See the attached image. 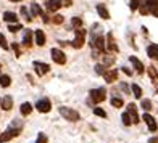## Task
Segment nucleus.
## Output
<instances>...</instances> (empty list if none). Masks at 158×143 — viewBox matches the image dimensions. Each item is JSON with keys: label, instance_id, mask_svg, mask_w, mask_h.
Instances as JSON below:
<instances>
[{"label": "nucleus", "instance_id": "1", "mask_svg": "<svg viewBox=\"0 0 158 143\" xmlns=\"http://www.w3.org/2000/svg\"><path fill=\"white\" fill-rule=\"evenodd\" d=\"M58 113L61 114V116L66 119V121H71V122H76V121H79V113L73 108H66V106H61V108H58Z\"/></svg>", "mask_w": 158, "mask_h": 143}, {"label": "nucleus", "instance_id": "2", "mask_svg": "<svg viewBox=\"0 0 158 143\" xmlns=\"http://www.w3.org/2000/svg\"><path fill=\"white\" fill-rule=\"evenodd\" d=\"M89 97H90V100H92L94 103H102V101H105V98H106V90H105L103 87L92 89V90L89 92Z\"/></svg>", "mask_w": 158, "mask_h": 143}, {"label": "nucleus", "instance_id": "3", "mask_svg": "<svg viewBox=\"0 0 158 143\" xmlns=\"http://www.w3.org/2000/svg\"><path fill=\"white\" fill-rule=\"evenodd\" d=\"M19 132H21V129H16V127H8V129H6V130H5L2 135H0V143H5V141H8V140H11V138L18 137Z\"/></svg>", "mask_w": 158, "mask_h": 143}, {"label": "nucleus", "instance_id": "4", "mask_svg": "<svg viewBox=\"0 0 158 143\" xmlns=\"http://www.w3.org/2000/svg\"><path fill=\"white\" fill-rule=\"evenodd\" d=\"M50 55H52V60L56 64H64L66 63V55H64L60 48H52L50 50Z\"/></svg>", "mask_w": 158, "mask_h": 143}, {"label": "nucleus", "instance_id": "5", "mask_svg": "<svg viewBox=\"0 0 158 143\" xmlns=\"http://www.w3.org/2000/svg\"><path fill=\"white\" fill-rule=\"evenodd\" d=\"M84 37H85V31L76 29V37H74L73 42H71V45H73L74 48H81L84 45Z\"/></svg>", "mask_w": 158, "mask_h": 143}, {"label": "nucleus", "instance_id": "6", "mask_svg": "<svg viewBox=\"0 0 158 143\" xmlns=\"http://www.w3.org/2000/svg\"><path fill=\"white\" fill-rule=\"evenodd\" d=\"M35 108H37V111H39V113H48L50 109H52L50 100H47V98H42V100H39V101L35 103Z\"/></svg>", "mask_w": 158, "mask_h": 143}, {"label": "nucleus", "instance_id": "7", "mask_svg": "<svg viewBox=\"0 0 158 143\" xmlns=\"http://www.w3.org/2000/svg\"><path fill=\"white\" fill-rule=\"evenodd\" d=\"M90 47L94 48V50H98V52H105V48H106V45H105V37H103V35H98V37H95V40L90 44Z\"/></svg>", "mask_w": 158, "mask_h": 143}, {"label": "nucleus", "instance_id": "8", "mask_svg": "<svg viewBox=\"0 0 158 143\" xmlns=\"http://www.w3.org/2000/svg\"><path fill=\"white\" fill-rule=\"evenodd\" d=\"M34 68H35V73L39 76H44L50 71V66L47 63H40V61H34Z\"/></svg>", "mask_w": 158, "mask_h": 143}, {"label": "nucleus", "instance_id": "9", "mask_svg": "<svg viewBox=\"0 0 158 143\" xmlns=\"http://www.w3.org/2000/svg\"><path fill=\"white\" fill-rule=\"evenodd\" d=\"M127 113H129V116H131L132 122L137 124V122H139V114H137V108H135L134 103H129V105H127Z\"/></svg>", "mask_w": 158, "mask_h": 143}, {"label": "nucleus", "instance_id": "10", "mask_svg": "<svg viewBox=\"0 0 158 143\" xmlns=\"http://www.w3.org/2000/svg\"><path fill=\"white\" fill-rule=\"evenodd\" d=\"M143 121L147 122V125H148V130H150V132H156L158 125H156L155 119H153L152 116H150V114H143Z\"/></svg>", "mask_w": 158, "mask_h": 143}, {"label": "nucleus", "instance_id": "11", "mask_svg": "<svg viewBox=\"0 0 158 143\" xmlns=\"http://www.w3.org/2000/svg\"><path fill=\"white\" fill-rule=\"evenodd\" d=\"M63 6V0H47V8L50 11H56Z\"/></svg>", "mask_w": 158, "mask_h": 143}, {"label": "nucleus", "instance_id": "12", "mask_svg": "<svg viewBox=\"0 0 158 143\" xmlns=\"http://www.w3.org/2000/svg\"><path fill=\"white\" fill-rule=\"evenodd\" d=\"M34 37H35V44H37L39 47L45 45V34H44V31H40V29L34 31Z\"/></svg>", "mask_w": 158, "mask_h": 143}, {"label": "nucleus", "instance_id": "13", "mask_svg": "<svg viewBox=\"0 0 158 143\" xmlns=\"http://www.w3.org/2000/svg\"><path fill=\"white\" fill-rule=\"evenodd\" d=\"M2 109H5V111H10L11 108H13V98H11V95H5L3 98H2Z\"/></svg>", "mask_w": 158, "mask_h": 143}, {"label": "nucleus", "instance_id": "14", "mask_svg": "<svg viewBox=\"0 0 158 143\" xmlns=\"http://www.w3.org/2000/svg\"><path fill=\"white\" fill-rule=\"evenodd\" d=\"M3 21H6V23H10V24H18V15L16 13H13V11H5L3 13Z\"/></svg>", "mask_w": 158, "mask_h": 143}, {"label": "nucleus", "instance_id": "15", "mask_svg": "<svg viewBox=\"0 0 158 143\" xmlns=\"http://www.w3.org/2000/svg\"><path fill=\"white\" fill-rule=\"evenodd\" d=\"M103 79H105V82H114V81L118 79V71H116V69L106 71L105 76H103Z\"/></svg>", "mask_w": 158, "mask_h": 143}, {"label": "nucleus", "instance_id": "16", "mask_svg": "<svg viewBox=\"0 0 158 143\" xmlns=\"http://www.w3.org/2000/svg\"><path fill=\"white\" fill-rule=\"evenodd\" d=\"M32 35H34V32L31 29H26L24 37H23V45L24 47H31L32 45Z\"/></svg>", "mask_w": 158, "mask_h": 143}, {"label": "nucleus", "instance_id": "17", "mask_svg": "<svg viewBox=\"0 0 158 143\" xmlns=\"http://www.w3.org/2000/svg\"><path fill=\"white\" fill-rule=\"evenodd\" d=\"M129 60H131L132 66H134L135 69H137V73H139V74H142L143 71H145V68H143V64H142V63H140L137 58H135V56H129Z\"/></svg>", "mask_w": 158, "mask_h": 143}, {"label": "nucleus", "instance_id": "18", "mask_svg": "<svg viewBox=\"0 0 158 143\" xmlns=\"http://www.w3.org/2000/svg\"><path fill=\"white\" fill-rule=\"evenodd\" d=\"M97 11H98L100 18H103V19H110V13H108V10H106L103 5H97Z\"/></svg>", "mask_w": 158, "mask_h": 143}, {"label": "nucleus", "instance_id": "19", "mask_svg": "<svg viewBox=\"0 0 158 143\" xmlns=\"http://www.w3.org/2000/svg\"><path fill=\"white\" fill-rule=\"evenodd\" d=\"M11 84V77L6 74H0V87H10Z\"/></svg>", "mask_w": 158, "mask_h": 143}, {"label": "nucleus", "instance_id": "20", "mask_svg": "<svg viewBox=\"0 0 158 143\" xmlns=\"http://www.w3.org/2000/svg\"><path fill=\"white\" fill-rule=\"evenodd\" d=\"M106 39H108V44H106V48L111 50V52H118V47L114 45V42H113V35H111V34H108V35H106Z\"/></svg>", "mask_w": 158, "mask_h": 143}, {"label": "nucleus", "instance_id": "21", "mask_svg": "<svg viewBox=\"0 0 158 143\" xmlns=\"http://www.w3.org/2000/svg\"><path fill=\"white\" fill-rule=\"evenodd\" d=\"M31 111H32L31 103H23V105H21V114H23V116H27V114H31Z\"/></svg>", "mask_w": 158, "mask_h": 143}, {"label": "nucleus", "instance_id": "22", "mask_svg": "<svg viewBox=\"0 0 158 143\" xmlns=\"http://www.w3.org/2000/svg\"><path fill=\"white\" fill-rule=\"evenodd\" d=\"M131 89H132V93H134L135 98H140V97H142V89L139 87L137 84H132V85H131Z\"/></svg>", "mask_w": 158, "mask_h": 143}, {"label": "nucleus", "instance_id": "23", "mask_svg": "<svg viewBox=\"0 0 158 143\" xmlns=\"http://www.w3.org/2000/svg\"><path fill=\"white\" fill-rule=\"evenodd\" d=\"M147 53H148L150 58H156V56H158V50H156L155 44H153V45H150V47L147 48Z\"/></svg>", "mask_w": 158, "mask_h": 143}, {"label": "nucleus", "instance_id": "24", "mask_svg": "<svg viewBox=\"0 0 158 143\" xmlns=\"http://www.w3.org/2000/svg\"><path fill=\"white\" fill-rule=\"evenodd\" d=\"M31 13L34 16H39V15H42V10H40V6L37 5V3H32L31 5Z\"/></svg>", "mask_w": 158, "mask_h": 143}, {"label": "nucleus", "instance_id": "25", "mask_svg": "<svg viewBox=\"0 0 158 143\" xmlns=\"http://www.w3.org/2000/svg\"><path fill=\"white\" fill-rule=\"evenodd\" d=\"M71 26H73L74 29H81L82 19H81V18H73V19H71Z\"/></svg>", "mask_w": 158, "mask_h": 143}, {"label": "nucleus", "instance_id": "26", "mask_svg": "<svg viewBox=\"0 0 158 143\" xmlns=\"http://www.w3.org/2000/svg\"><path fill=\"white\" fill-rule=\"evenodd\" d=\"M121 119H123V124H124V125H131V122H132V119H131V116H129V113H127V111L123 113Z\"/></svg>", "mask_w": 158, "mask_h": 143}, {"label": "nucleus", "instance_id": "27", "mask_svg": "<svg viewBox=\"0 0 158 143\" xmlns=\"http://www.w3.org/2000/svg\"><path fill=\"white\" fill-rule=\"evenodd\" d=\"M140 106H142V108L143 109H145V111H148V109H152V101H150V100H142V103H140Z\"/></svg>", "mask_w": 158, "mask_h": 143}, {"label": "nucleus", "instance_id": "28", "mask_svg": "<svg viewBox=\"0 0 158 143\" xmlns=\"http://www.w3.org/2000/svg\"><path fill=\"white\" fill-rule=\"evenodd\" d=\"M111 105L114 106V108H121V106L124 105V101L121 98H111Z\"/></svg>", "mask_w": 158, "mask_h": 143}, {"label": "nucleus", "instance_id": "29", "mask_svg": "<svg viewBox=\"0 0 158 143\" xmlns=\"http://www.w3.org/2000/svg\"><path fill=\"white\" fill-rule=\"evenodd\" d=\"M21 15L24 16V19L27 21V23H29V21L32 19V18H31V15L27 13V8H26V6H21Z\"/></svg>", "mask_w": 158, "mask_h": 143}, {"label": "nucleus", "instance_id": "30", "mask_svg": "<svg viewBox=\"0 0 158 143\" xmlns=\"http://www.w3.org/2000/svg\"><path fill=\"white\" fill-rule=\"evenodd\" d=\"M0 47H2L3 50H8V44H6L5 35H3V34H0Z\"/></svg>", "mask_w": 158, "mask_h": 143}, {"label": "nucleus", "instance_id": "31", "mask_svg": "<svg viewBox=\"0 0 158 143\" xmlns=\"http://www.w3.org/2000/svg\"><path fill=\"white\" fill-rule=\"evenodd\" d=\"M94 114L95 116H100V117H106V113L102 108H94Z\"/></svg>", "mask_w": 158, "mask_h": 143}, {"label": "nucleus", "instance_id": "32", "mask_svg": "<svg viewBox=\"0 0 158 143\" xmlns=\"http://www.w3.org/2000/svg\"><path fill=\"white\" fill-rule=\"evenodd\" d=\"M95 73H97V74H102V76H105L106 71H105V66H103V64H97V66H95Z\"/></svg>", "mask_w": 158, "mask_h": 143}, {"label": "nucleus", "instance_id": "33", "mask_svg": "<svg viewBox=\"0 0 158 143\" xmlns=\"http://www.w3.org/2000/svg\"><path fill=\"white\" fill-rule=\"evenodd\" d=\"M139 3H140L139 0H131V2H129V8H131L132 11L137 10V8H139Z\"/></svg>", "mask_w": 158, "mask_h": 143}, {"label": "nucleus", "instance_id": "34", "mask_svg": "<svg viewBox=\"0 0 158 143\" xmlns=\"http://www.w3.org/2000/svg\"><path fill=\"white\" fill-rule=\"evenodd\" d=\"M19 29H21V24H10L8 26V31L10 32H18Z\"/></svg>", "mask_w": 158, "mask_h": 143}, {"label": "nucleus", "instance_id": "35", "mask_svg": "<svg viewBox=\"0 0 158 143\" xmlns=\"http://www.w3.org/2000/svg\"><path fill=\"white\" fill-rule=\"evenodd\" d=\"M35 143H47V135L45 133H39L37 140H35Z\"/></svg>", "mask_w": 158, "mask_h": 143}, {"label": "nucleus", "instance_id": "36", "mask_svg": "<svg viewBox=\"0 0 158 143\" xmlns=\"http://www.w3.org/2000/svg\"><path fill=\"white\" fill-rule=\"evenodd\" d=\"M63 23V16L61 15H55L53 16V24H61Z\"/></svg>", "mask_w": 158, "mask_h": 143}, {"label": "nucleus", "instance_id": "37", "mask_svg": "<svg viewBox=\"0 0 158 143\" xmlns=\"http://www.w3.org/2000/svg\"><path fill=\"white\" fill-rule=\"evenodd\" d=\"M113 58H103V66H110V64H113Z\"/></svg>", "mask_w": 158, "mask_h": 143}, {"label": "nucleus", "instance_id": "38", "mask_svg": "<svg viewBox=\"0 0 158 143\" xmlns=\"http://www.w3.org/2000/svg\"><path fill=\"white\" fill-rule=\"evenodd\" d=\"M11 47H13V50H15V52H16V55L19 56V48H18V45H16V44H13Z\"/></svg>", "mask_w": 158, "mask_h": 143}, {"label": "nucleus", "instance_id": "39", "mask_svg": "<svg viewBox=\"0 0 158 143\" xmlns=\"http://www.w3.org/2000/svg\"><path fill=\"white\" fill-rule=\"evenodd\" d=\"M121 69H123V71H124V73H126V74H127V76H131V71H129V69H127V68H121Z\"/></svg>", "mask_w": 158, "mask_h": 143}, {"label": "nucleus", "instance_id": "40", "mask_svg": "<svg viewBox=\"0 0 158 143\" xmlns=\"http://www.w3.org/2000/svg\"><path fill=\"white\" fill-rule=\"evenodd\" d=\"M10 2H21V0H10Z\"/></svg>", "mask_w": 158, "mask_h": 143}, {"label": "nucleus", "instance_id": "41", "mask_svg": "<svg viewBox=\"0 0 158 143\" xmlns=\"http://www.w3.org/2000/svg\"><path fill=\"white\" fill-rule=\"evenodd\" d=\"M155 47H156V50H158V45H156V44H155Z\"/></svg>", "mask_w": 158, "mask_h": 143}, {"label": "nucleus", "instance_id": "42", "mask_svg": "<svg viewBox=\"0 0 158 143\" xmlns=\"http://www.w3.org/2000/svg\"><path fill=\"white\" fill-rule=\"evenodd\" d=\"M0 105H2V100H0Z\"/></svg>", "mask_w": 158, "mask_h": 143}, {"label": "nucleus", "instance_id": "43", "mask_svg": "<svg viewBox=\"0 0 158 143\" xmlns=\"http://www.w3.org/2000/svg\"><path fill=\"white\" fill-rule=\"evenodd\" d=\"M0 69H2V66H0Z\"/></svg>", "mask_w": 158, "mask_h": 143}]
</instances>
